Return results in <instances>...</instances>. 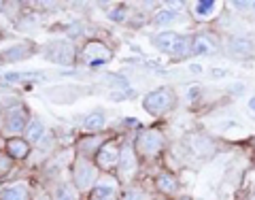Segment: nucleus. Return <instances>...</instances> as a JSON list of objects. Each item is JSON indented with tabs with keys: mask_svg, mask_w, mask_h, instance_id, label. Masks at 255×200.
Listing matches in <instances>:
<instances>
[{
	"mask_svg": "<svg viewBox=\"0 0 255 200\" xmlns=\"http://www.w3.org/2000/svg\"><path fill=\"white\" fill-rule=\"evenodd\" d=\"M191 45H194V41H191L189 36H179L177 45H174V53H179V55H185V53L191 49Z\"/></svg>",
	"mask_w": 255,
	"mask_h": 200,
	"instance_id": "15",
	"label": "nucleus"
},
{
	"mask_svg": "<svg viewBox=\"0 0 255 200\" xmlns=\"http://www.w3.org/2000/svg\"><path fill=\"white\" fill-rule=\"evenodd\" d=\"M215 11V2L213 0H204V2H198L196 4V13L198 15H209Z\"/></svg>",
	"mask_w": 255,
	"mask_h": 200,
	"instance_id": "19",
	"label": "nucleus"
},
{
	"mask_svg": "<svg viewBox=\"0 0 255 200\" xmlns=\"http://www.w3.org/2000/svg\"><path fill=\"white\" fill-rule=\"evenodd\" d=\"M58 200H75L73 190H70L68 186H62V188L58 190Z\"/></svg>",
	"mask_w": 255,
	"mask_h": 200,
	"instance_id": "21",
	"label": "nucleus"
},
{
	"mask_svg": "<svg viewBox=\"0 0 255 200\" xmlns=\"http://www.w3.org/2000/svg\"><path fill=\"white\" fill-rule=\"evenodd\" d=\"M155 47L162 51H174V45H177L179 36L174 34V32H162V34H157L155 38Z\"/></svg>",
	"mask_w": 255,
	"mask_h": 200,
	"instance_id": "6",
	"label": "nucleus"
},
{
	"mask_svg": "<svg viewBox=\"0 0 255 200\" xmlns=\"http://www.w3.org/2000/svg\"><path fill=\"white\" fill-rule=\"evenodd\" d=\"M213 49H215V45H213L206 36H196V38H194V45H191V51L198 53V55H202V53H211Z\"/></svg>",
	"mask_w": 255,
	"mask_h": 200,
	"instance_id": "9",
	"label": "nucleus"
},
{
	"mask_svg": "<svg viewBox=\"0 0 255 200\" xmlns=\"http://www.w3.org/2000/svg\"><path fill=\"white\" fill-rule=\"evenodd\" d=\"M92 198H102V200L113 198V188H109V186H96Z\"/></svg>",
	"mask_w": 255,
	"mask_h": 200,
	"instance_id": "17",
	"label": "nucleus"
},
{
	"mask_svg": "<svg viewBox=\"0 0 255 200\" xmlns=\"http://www.w3.org/2000/svg\"><path fill=\"white\" fill-rule=\"evenodd\" d=\"M174 17H177V13H174V11H162V13L155 15V23H168Z\"/></svg>",
	"mask_w": 255,
	"mask_h": 200,
	"instance_id": "20",
	"label": "nucleus"
},
{
	"mask_svg": "<svg viewBox=\"0 0 255 200\" xmlns=\"http://www.w3.org/2000/svg\"><path fill=\"white\" fill-rule=\"evenodd\" d=\"M23 126H26V117H23L21 109H15L13 113H9V119H6V130L9 132H19V130H23Z\"/></svg>",
	"mask_w": 255,
	"mask_h": 200,
	"instance_id": "7",
	"label": "nucleus"
},
{
	"mask_svg": "<svg viewBox=\"0 0 255 200\" xmlns=\"http://www.w3.org/2000/svg\"><path fill=\"white\" fill-rule=\"evenodd\" d=\"M102 124H105V115L102 113H94L85 119V128L87 130H94V128H102Z\"/></svg>",
	"mask_w": 255,
	"mask_h": 200,
	"instance_id": "16",
	"label": "nucleus"
},
{
	"mask_svg": "<svg viewBox=\"0 0 255 200\" xmlns=\"http://www.w3.org/2000/svg\"><path fill=\"white\" fill-rule=\"evenodd\" d=\"M75 179H77V186L85 190V188H90V183L96 179V171H94V166L90 162H79L75 166Z\"/></svg>",
	"mask_w": 255,
	"mask_h": 200,
	"instance_id": "3",
	"label": "nucleus"
},
{
	"mask_svg": "<svg viewBox=\"0 0 255 200\" xmlns=\"http://www.w3.org/2000/svg\"><path fill=\"white\" fill-rule=\"evenodd\" d=\"M51 62H70L73 60V47L68 43H55L49 47V51H47Z\"/></svg>",
	"mask_w": 255,
	"mask_h": 200,
	"instance_id": "4",
	"label": "nucleus"
},
{
	"mask_svg": "<svg viewBox=\"0 0 255 200\" xmlns=\"http://www.w3.org/2000/svg\"><path fill=\"white\" fill-rule=\"evenodd\" d=\"M36 200H47V198H43V196H41V198H36Z\"/></svg>",
	"mask_w": 255,
	"mask_h": 200,
	"instance_id": "27",
	"label": "nucleus"
},
{
	"mask_svg": "<svg viewBox=\"0 0 255 200\" xmlns=\"http://www.w3.org/2000/svg\"><path fill=\"white\" fill-rule=\"evenodd\" d=\"M98 162H100L102 169H111V166H113L115 162H119V160H117V149H115L113 145H107V147L98 154Z\"/></svg>",
	"mask_w": 255,
	"mask_h": 200,
	"instance_id": "8",
	"label": "nucleus"
},
{
	"mask_svg": "<svg viewBox=\"0 0 255 200\" xmlns=\"http://www.w3.org/2000/svg\"><path fill=\"white\" fill-rule=\"evenodd\" d=\"M41 134H43V126L38 122H32L30 128H28V132H26L28 141H38V139H41Z\"/></svg>",
	"mask_w": 255,
	"mask_h": 200,
	"instance_id": "18",
	"label": "nucleus"
},
{
	"mask_svg": "<svg viewBox=\"0 0 255 200\" xmlns=\"http://www.w3.org/2000/svg\"><path fill=\"white\" fill-rule=\"evenodd\" d=\"M183 200H189V198H183Z\"/></svg>",
	"mask_w": 255,
	"mask_h": 200,
	"instance_id": "28",
	"label": "nucleus"
},
{
	"mask_svg": "<svg viewBox=\"0 0 255 200\" xmlns=\"http://www.w3.org/2000/svg\"><path fill=\"white\" fill-rule=\"evenodd\" d=\"M249 109H251V111H253V113H255V96H253V98L249 100Z\"/></svg>",
	"mask_w": 255,
	"mask_h": 200,
	"instance_id": "25",
	"label": "nucleus"
},
{
	"mask_svg": "<svg viewBox=\"0 0 255 200\" xmlns=\"http://www.w3.org/2000/svg\"><path fill=\"white\" fill-rule=\"evenodd\" d=\"M122 173H132L134 171V156H132V151L130 149H124V156H122Z\"/></svg>",
	"mask_w": 255,
	"mask_h": 200,
	"instance_id": "13",
	"label": "nucleus"
},
{
	"mask_svg": "<svg viewBox=\"0 0 255 200\" xmlns=\"http://www.w3.org/2000/svg\"><path fill=\"white\" fill-rule=\"evenodd\" d=\"M2 200H26V188L23 186H13L2 192Z\"/></svg>",
	"mask_w": 255,
	"mask_h": 200,
	"instance_id": "10",
	"label": "nucleus"
},
{
	"mask_svg": "<svg viewBox=\"0 0 255 200\" xmlns=\"http://www.w3.org/2000/svg\"><path fill=\"white\" fill-rule=\"evenodd\" d=\"M189 70H191V73H200V66H198V64H191V66H189Z\"/></svg>",
	"mask_w": 255,
	"mask_h": 200,
	"instance_id": "24",
	"label": "nucleus"
},
{
	"mask_svg": "<svg viewBox=\"0 0 255 200\" xmlns=\"http://www.w3.org/2000/svg\"><path fill=\"white\" fill-rule=\"evenodd\" d=\"M157 186L162 192H174L177 190V179L170 177V175H162V177L157 179Z\"/></svg>",
	"mask_w": 255,
	"mask_h": 200,
	"instance_id": "11",
	"label": "nucleus"
},
{
	"mask_svg": "<svg viewBox=\"0 0 255 200\" xmlns=\"http://www.w3.org/2000/svg\"><path fill=\"white\" fill-rule=\"evenodd\" d=\"M213 75L219 79V77H223V75H226V70H221V68H215V70H213Z\"/></svg>",
	"mask_w": 255,
	"mask_h": 200,
	"instance_id": "23",
	"label": "nucleus"
},
{
	"mask_svg": "<svg viewBox=\"0 0 255 200\" xmlns=\"http://www.w3.org/2000/svg\"><path fill=\"white\" fill-rule=\"evenodd\" d=\"M26 53H30V49H28V47L26 45H19V47H13V49H9V51H4L2 55H4V58L6 60H21L23 58V55H26Z\"/></svg>",
	"mask_w": 255,
	"mask_h": 200,
	"instance_id": "12",
	"label": "nucleus"
},
{
	"mask_svg": "<svg viewBox=\"0 0 255 200\" xmlns=\"http://www.w3.org/2000/svg\"><path fill=\"white\" fill-rule=\"evenodd\" d=\"M162 143H164L162 134H157L153 130H147V132H142L140 137H138L136 145H138V151H140L142 156H153V154H157V151H159Z\"/></svg>",
	"mask_w": 255,
	"mask_h": 200,
	"instance_id": "2",
	"label": "nucleus"
},
{
	"mask_svg": "<svg viewBox=\"0 0 255 200\" xmlns=\"http://www.w3.org/2000/svg\"><path fill=\"white\" fill-rule=\"evenodd\" d=\"M142 105H145V109L149 111V113H162V111L170 109V105H172V94L168 90H155V92H151L147 96Z\"/></svg>",
	"mask_w": 255,
	"mask_h": 200,
	"instance_id": "1",
	"label": "nucleus"
},
{
	"mask_svg": "<svg viewBox=\"0 0 255 200\" xmlns=\"http://www.w3.org/2000/svg\"><path fill=\"white\" fill-rule=\"evenodd\" d=\"M230 53L236 55V58H247V55L253 53V45L251 41H247V38H232L230 41Z\"/></svg>",
	"mask_w": 255,
	"mask_h": 200,
	"instance_id": "5",
	"label": "nucleus"
},
{
	"mask_svg": "<svg viewBox=\"0 0 255 200\" xmlns=\"http://www.w3.org/2000/svg\"><path fill=\"white\" fill-rule=\"evenodd\" d=\"M92 200H102V198H92ZM109 200H113V198H109Z\"/></svg>",
	"mask_w": 255,
	"mask_h": 200,
	"instance_id": "26",
	"label": "nucleus"
},
{
	"mask_svg": "<svg viewBox=\"0 0 255 200\" xmlns=\"http://www.w3.org/2000/svg\"><path fill=\"white\" fill-rule=\"evenodd\" d=\"M26 151H28V145L23 141H11L9 143V154L11 156L21 158V156H26Z\"/></svg>",
	"mask_w": 255,
	"mask_h": 200,
	"instance_id": "14",
	"label": "nucleus"
},
{
	"mask_svg": "<svg viewBox=\"0 0 255 200\" xmlns=\"http://www.w3.org/2000/svg\"><path fill=\"white\" fill-rule=\"evenodd\" d=\"M124 200H140V194H136V192H132V194H128Z\"/></svg>",
	"mask_w": 255,
	"mask_h": 200,
	"instance_id": "22",
	"label": "nucleus"
}]
</instances>
